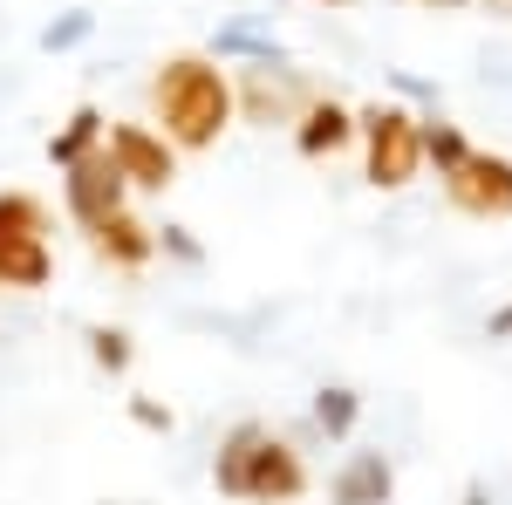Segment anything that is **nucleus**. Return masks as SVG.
Instances as JSON below:
<instances>
[{
	"instance_id": "f257e3e1",
	"label": "nucleus",
	"mask_w": 512,
	"mask_h": 505,
	"mask_svg": "<svg viewBox=\"0 0 512 505\" xmlns=\"http://www.w3.org/2000/svg\"><path fill=\"white\" fill-rule=\"evenodd\" d=\"M151 110H158L171 151H212L226 137V123L239 117L233 76L212 55H171L158 76H151Z\"/></svg>"
},
{
	"instance_id": "f03ea898",
	"label": "nucleus",
	"mask_w": 512,
	"mask_h": 505,
	"mask_svg": "<svg viewBox=\"0 0 512 505\" xmlns=\"http://www.w3.org/2000/svg\"><path fill=\"white\" fill-rule=\"evenodd\" d=\"M355 144H362V178L376 192H403L417 171H424V137H417V117L403 103H362L355 110Z\"/></svg>"
},
{
	"instance_id": "7ed1b4c3",
	"label": "nucleus",
	"mask_w": 512,
	"mask_h": 505,
	"mask_svg": "<svg viewBox=\"0 0 512 505\" xmlns=\"http://www.w3.org/2000/svg\"><path fill=\"white\" fill-rule=\"evenodd\" d=\"M219 499H239V505H301V499H308V465H301V451H294L287 437L260 430V437L246 444V465L226 478Z\"/></svg>"
},
{
	"instance_id": "20e7f679",
	"label": "nucleus",
	"mask_w": 512,
	"mask_h": 505,
	"mask_svg": "<svg viewBox=\"0 0 512 505\" xmlns=\"http://www.w3.org/2000/svg\"><path fill=\"white\" fill-rule=\"evenodd\" d=\"M321 89L301 69H287V62H246L239 69V82H233V110L246 123H301V110L315 103Z\"/></svg>"
},
{
	"instance_id": "39448f33",
	"label": "nucleus",
	"mask_w": 512,
	"mask_h": 505,
	"mask_svg": "<svg viewBox=\"0 0 512 505\" xmlns=\"http://www.w3.org/2000/svg\"><path fill=\"white\" fill-rule=\"evenodd\" d=\"M103 151L117 157L130 192H171L178 185V151L164 144V130H151V123H110Z\"/></svg>"
},
{
	"instance_id": "423d86ee",
	"label": "nucleus",
	"mask_w": 512,
	"mask_h": 505,
	"mask_svg": "<svg viewBox=\"0 0 512 505\" xmlns=\"http://www.w3.org/2000/svg\"><path fill=\"white\" fill-rule=\"evenodd\" d=\"M123 198H130V185H123V171H117V157H110V151H89L82 164L62 171V212L76 219L82 233H96L103 219H117Z\"/></svg>"
},
{
	"instance_id": "0eeeda50",
	"label": "nucleus",
	"mask_w": 512,
	"mask_h": 505,
	"mask_svg": "<svg viewBox=\"0 0 512 505\" xmlns=\"http://www.w3.org/2000/svg\"><path fill=\"white\" fill-rule=\"evenodd\" d=\"M444 198H451L465 219H512V157L472 151L444 178Z\"/></svg>"
},
{
	"instance_id": "6e6552de",
	"label": "nucleus",
	"mask_w": 512,
	"mask_h": 505,
	"mask_svg": "<svg viewBox=\"0 0 512 505\" xmlns=\"http://www.w3.org/2000/svg\"><path fill=\"white\" fill-rule=\"evenodd\" d=\"M328 499L335 505H396V465L390 451H349L335 478H328Z\"/></svg>"
},
{
	"instance_id": "1a4fd4ad",
	"label": "nucleus",
	"mask_w": 512,
	"mask_h": 505,
	"mask_svg": "<svg viewBox=\"0 0 512 505\" xmlns=\"http://www.w3.org/2000/svg\"><path fill=\"white\" fill-rule=\"evenodd\" d=\"M355 144V110L349 103H335V96H315L301 123H294V151L301 157H335Z\"/></svg>"
},
{
	"instance_id": "9d476101",
	"label": "nucleus",
	"mask_w": 512,
	"mask_h": 505,
	"mask_svg": "<svg viewBox=\"0 0 512 505\" xmlns=\"http://www.w3.org/2000/svg\"><path fill=\"white\" fill-rule=\"evenodd\" d=\"M205 55L212 62H287V48L267 21H253V14H239V21H219L212 41H205Z\"/></svg>"
},
{
	"instance_id": "9b49d317",
	"label": "nucleus",
	"mask_w": 512,
	"mask_h": 505,
	"mask_svg": "<svg viewBox=\"0 0 512 505\" xmlns=\"http://www.w3.org/2000/svg\"><path fill=\"white\" fill-rule=\"evenodd\" d=\"M89 246H96L103 260H117V267H144V260L158 253V226H144V219L117 212V219H103V226L89 233Z\"/></svg>"
},
{
	"instance_id": "f8f14e48",
	"label": "nucleus",
	"mask_w": 512,
	"mask_h": 505,
	"mask_svg": "<svg viewBox=\"0 0 512 505\" xmlns=\"http://www.w3.org/2000/svg\"><path fill=\"white\" fill-rule=\"evenodd\" d=\"M103 130H110V117H103L96 103H76V110H69V123L48 137V164H55V171L82 164L89 151H103Z\"/></svg>"
},
{
	"instance_id": "ddd939ff",
	"label": "nucleus",
	"mask_w": 512,
	"mask_h": 505,
	"mask_svg": "<svg viewBox=\"0 0 512 505\" xmlns=\"http://www.w3.org/2000/svg\"><path fill=\"white\" fill-rule=\"evenodd\" d=\"M48 273H55L48 239H0V287L35 294V287H48Z\"/></svg>"
},
{
	"instance_id": "4468645a",
	"label": "nucleus",
	"mask_w": 512,
	"mask_h": 505,
	"mask_svg": "<svg viewBox=\"0 0 512 505\" xmlns=\"http://www.w3.org/2000/svg\"><path fill=\"white\" fill-rule=\"evenodd\" d=\"M417 137H424V164H431L437 178H451V171H458V164H465V157L478 151L472 137H465V123H451V117H417Z\"/></svg>"
},
{
	"instance_id": "2eb2a0df",
	"label": "nucleus",
	"mask_w": 512,
	"mask_h": 505,
	"mask_svg": "<svg viewBox=\"0 0 512 505\" xmlns=\"http://www.w3.org/2000/svg\"><path fill=\"white\" fill-rule=\"evenodd\" d=\"M308 417H315L321 437H335V444H349L355 424H362V396H355L349 383H321L315 403H308Z\"/></svg>"
},
{
	"instance_id": "dca6fc26",
	"label": "nucleus",
	"mask_w": 512,
	"mask_h": 505,
	"mask_svg": "<svg viewBox=\"0 0 512 505\" xmlns=\"http://www.w3.org/2000/svg\"><path fill=\"white\" fill-rule=\"evenodd\" d=\"M0 239H48V205L35 192H0Z\"/></svg>"
},
{
	"instance_id": "f3484780",
	"label": "nucleus",
	"mask_w": 512,
	"mask_h": 505,
	"mask_svg": "<svg viewBox=\"0 0 512 505\" xmlns=\"http://www.w3.org/2000/svg\"><path fill=\"white\" fill-rule=\"evenodd\" d=\"M89 35H96V14H89V7H69V14H55V21L35 35V48L41 55H69V48H82Z\"/></svg>"
},
{
	"instance_id": "a211bd4d",
	"label": "nucleus",
	"mask_w": 512,
	"mask_h": 505,
	"mask_svg": "<svg viewBox=\"0 0 512 505\" xmlns=\"http://www.w3.org/2000/svg\"><path fill=\"white\" fill-rule=\"evenodd\" d=\"M130 335H123V328H110V321H96V328H89V362H96V369H103V376H123V369H130Z\"/></svg>"
},
{
	"instance_id": "6ab92c4d",
	"label": "nucleus",
	"mask_w": 512,
	"mask_h": 505,
	"mask_svg": "<svg viewBox=\"0 0 512 505\" xmlns=\"http://www.w3.org/2000/svg\"><path fill=\"white\" fill-rule=\"evenodd\" d=\"M158 253H171L178 267H205V246L192 239V226H158Z\"/></svg>"
},
{
	"instance_id": "aec40b11",
	"label": "nucleus",
	"mask_w": 512,
	"mask_h": 505,
	"mask_svg": "<svg viewBox=\"0 0 512 505\" xmlns=\"http://www.w3.org/2000/svg\"><path fill=\"white\" fill-rule=\"evenodd\" d=\"M390 89H396V96H410V103H424V110H437V103H444V89H437V82H424V76H410V69H390Z\"/></svg>"
},
{
	"instance_id": "412c9836",
	"label": "nucleus",
	"mask_w": 512,
	"mask_h": 505,
	"mask_svg": "<svg viewBox=\"0 0 512 505\" xmlns=\"http://www.w3.org/2000/svg\"><path fill=\"white\" fill-rule=\"evenodd\" d=\"M130 417H137L144 430H158V437L171 430V410H164V403H151V396H130Z\"/></svg>"
},
{
	"instance_id": "4be33fe9",
	"label": "nucleus",
	"mask_w": 512,
	"mask_h": 505,
	"mask_svg": "<svg viewBox=\"0 0 512 505\" xmlns=\"http://www.w3.org/2000/svg\"><path fill=\"white\" fill-rule=\"evenodd\" d=\"M485 335H492V342H512V301H506V308H492V321H485Z\"/></svg>"
},
{
	"instance_id": "5701e85b",
	"label": "nucleus",
	"mask_w": 512,
	"mask_h": 505,
	"mask_svg": "<svg viewBox=\"0 0 512 505\" xmlns=\"http://www.w3.org/2000/svg\"><path fill=\"white\" fill-rule=\"evenodd\" d=\"M417 7H437V14H458V7H472V0H417Z\"/></svg>"
},
{
	"instance_id": "b1692460",
	"label": "nucleus",
	"mask_w": 512,
	"mask_h": 505,
	"mask_svg": "<svg viewBox=\"0 0 512 505\" xmlns=\"http://www.w3.org/2000/svg\"><path fill=\"white\" fill-rule=\"evenodd\" d=\"M465 505H485V485H465Z\"/></svg>"
},
{
	"instance_id": "393cba45",
	"label": "nucleus",
	"mask_w": 512,
	"mask_h": 505,
	"mask_svg": "<svg viewBox=\"0 0 512 505\" xmlns=\"http://www.w3.org/2000/svg\"><path fill=\"white\" fill-rule=\"evenodd\" d=\"M321 7H349V0H321Z\"/></svg>"
},
{
	"instance_id": "a878e982",
	"label": "nucleus",
	"mask_w": 512,
	"mask_h": 505,
	"mask_svg": "<svg viewBox=\"0 0 512 505\" xmlns=\"http://www.w3.org/2000/svg\"><path fill=\"white\" fill-rule=\"evenodd\" d=\"M506 7H512V0H506Z\"/></svg>"
}]
</instances>
